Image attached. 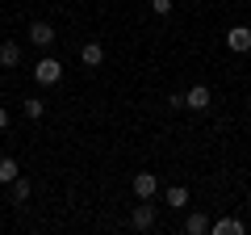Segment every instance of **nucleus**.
<instances>
[{"label": "nucleus", "instance_id": "f257e3e1", "mask_svg": "<svg viewBox=\"0 0 251 235\" xmlns=\"http://www.w3.org/2000/svg\"><path fill=\"white\" fill-rule=\"evenodd\" d=\"M34 80H38V84H46V88H50V84H59V80H63V63H59V59H50V55H46V59H38Z\"/></svg>", "mask_w": 251, "mask_h": 235}, {"label": "nucleus", "instance_id": "f03ea898", "mask_svg": "<svg viewBox=\"0 0 251 235\" xmlns=\"http://www.w3.org/2000/svg\"><path fill=\"white\" fill-rule=\"evenodd\" d=\"M155 214H159V206H151V198H143V206H134V214H130V227L134 231H151Z\"/></svg>", "mask_w": 251, "mask_h": 235}, {"label": "nucleus", "instance_id": "7ed1b4c3", "mask_svg": "<svg viewBox=\"0 0 251 235\" xmlns=\"http://www.w3.org/2000/svg\"><path fill=\"white\" fill-rule=\"evenodd\" d=\"M25 38H29L34 46H42V51H50V46H54V38H59V34H54V26H50V21H34Z\"/></svg>", "mask_w": 251, "mask_h": 235}, {"label": "nucleus", "instance_id": "20e7f679", "mask_svg": "<svg viewBox=\"0 0 251 235\" xmlns=\"http://www.w3.org/2000/svg\"><path fill=\"white\" fill-rule=\"evenodd\" d=\"M226 46H230L234 55H247L251 51V29L247 26H230L226 29Z\"/></svg>", "mask_w": 251, "mask_h": 235}, {"label": "nucleus", "instance_id": "39448f33", "mask_svg": "<svg viewBox=\"0 0 251 235\" xmlns=\"http://www.w3.org/2000/svg\"><path fill=\"white\" fill-rule=\"evenodd\" d=\"M209 101H214V92H209L205 84H193V88L184 92V109H197V114H201V109H209Z\"/></svg>", "mask_w": 251, "mask_h": 235}, {"label": "nucleus", "instance_id": "423d86ee", "mask_svg": "<svg viewBox=\"0 0 251 235\" xmlns=\"http://www.w3.org/2000/svg\"><path fill=\"white\" fill-rule=\"evenodd\" d=\"M155 193H159V176L155 172H138L134 176V198L143 202V198H155Z\"/></svg>", "mask_w": 251, "mask_h": 235}, {"label": "nucleus", "instance_id": "0eeeda50", "mask_svg": "<svg viewBox=\"0 0 251 235\" xmlns=\"http://www.w3.org/2000/svg\"><path fill=\"white\" fill-rule=\"evenodd\" d=\"M80 59H84V67H100V63H105V46H100V42H84L80 46Z\"/></svg>", "mask_w": 251, "mask_h": 235}, {"label": "nucleus", "instance_id": "6e6552de", "mask_svg": "<svg viewBox=\"0 0 251 235\" xmlns=\"http://www.w3.org/2000/svg\"><path fill=\"white\" fill-rule=\"evenodd\" d=\"M29 189H34L29 176H13V181H9V202H13V206H21V202L29 198Z\"/></svg>", "mask_w": 251, "mask_h": 235}, {"label": "nucleus", "instance_id": "1a4fd4ad", "mask_svg": "<svg viewBox=\"0 0 251 235\" xmlns=\"http://www.w3.org/2000/svg\"><path fill=\"white\" fill-rule=\"evenodd\" d=\"M21 63V42H0V67H17Z\"/></svg>", "mask_w": 251, "mask_h": 235}, {"label": "nucleus", "instance_id": "9d476101", "mask_svg": "<svg viewBox=\"0 0 251 235\" xmlns=\"http://www.w3.org/2000/svg\"><path fill=\"white\" fill-rule=\"evenodd\" d=\"M209 231H214V235H243L247 227H243L239 218H218V223H209Z\"/></svg>", "mask_w": 251, "mask_h": 235}, {"label": "nucleus", "instance_id": "9b49d317", "mask_svg": "<svg viewBox=\"0 0 251 235\" xmlns=\"http://www.w3.org/2000/svg\"><path fill=\"white\" fill-rule=\"evenodd\" d=\"M163 202H168L172 210H184L188 206V189H184V185H172V189L163 193Z\"/></svg>", "mask_w": 251, "mask_h": 235}, {"label": "nucleus", "instance_id": "f8f14e48", "mask_svg": "<svg viewBox=\"0 0 251 235\" xmlns=\"http://www.w3.org/2000/svg\"><path fill=\"white\" fill-rule=\"evenodd\" d=\"M184 231H188V235H205V231H209V218H205V214H197V210H193V214L184 218Z\"/></svg>", "mask_w": 251, "mask_h": 235}, {"label": "nucleus", "instance_id": "ddd939ff", "mask_svg": "<svg viewBox=\"0 0 251 235\" xmlns=\"http://www.w3.org/2000/svg\"><path fill=\"white\" fill-rule=\"evenodd\" d=\"M13 176H21V168H17V160H13V155H4V160H0V185H9Z\"/></svg>", "mask_w": 251, "mask_h": 235}, {"label": "nucleus", "instance_id": "4468645a", "mask_svg": "<svg viewBox=\"0 0 251 235\" xmlns=\"http://www.w3.org/2000/svg\"><path fill=\"white\" fill-rule=\"evenodd\" d=\"M42 114H46V101L29 97V101H25V118H42Z\"/></svg>", "mask_w": 251, "mask_h": 235}, {"label": "nucleus", "instance_id": "2eb2a0df", "mask_svg": "<svg viewBox=\"0 0 251 235\" xmlns=\"http://www.w3.org/2000/svg\"><path fill=\"white\" fill-rule=\"evenodd\" d=\"M151 9L159 13V17H168V13H172V0H151Z\"/></svg>", "mask_w": 251, "mask_h": 235}, {"label": "nucleus", "instance_id": "dca6fc26", "mask_svg": "<svg viewBox=\"0 0 251 235\" xmlns=\"http://www.w3.org/2000/svg\"><path fill=\"white\" fill-rule=\"evenodd\" d=\"M0 130H9V109L0 105Z\"/></svg>", "mask_w": 251, "mask_h": 235}]
</instances>
